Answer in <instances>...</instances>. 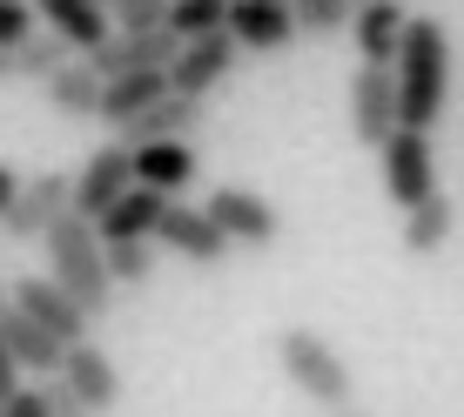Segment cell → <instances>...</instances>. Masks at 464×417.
<instances>
[{"label":"cell","instance_id":"6da1fadb","mask_svg":"<svg viewBox=\"0 0 464 417\" xmlns=\"http://www.w3.org/2000/svg\"><path fill=\"white\" fill-rule=\"evenodd\" d=\"M391 68H397V115H404V128H438L444 102H451V41H444V21L411 14Z\"/></svg>","mask_w":464,"mask_h":417},{"label":"cell","instance_id":"7a4b0ae2","mask_svg":"<svg viewBox=\"0 0 464 417\" xmlns=\"http://www.w3.org/2000/svg\"><path fill=\"white\" fill-rule=\"evenodd\" d=\"M47 243V276H61L68 283V296L82 303L88 316H102L108 303H115V290L121 283L108 276V256H102V229L82 216V208H68V216L54 222V229L41 236Z\"/></svg>","mask_w":464,"mask_h":417},{"label":"cell","instance_id":"3957f363","mask_svg":"<svg viewBox=\"0 0 464 417\" xmlns=\"http://www.w3.org/2000/svg\"><path fill=\"white\" fill-rule=\"evenodd\" d=\"M276 364H283V377H290V391L310 397V404H324V411H343L350 397H357V377H350L343 350L330 344V336L303 330V324L276 330Z\"/></svg>","mask_w":464,"mask_h":417},{"label":"cell","instance_id":"277c9868","mask_svg":"<svg viewBox=\"0 0 464 417\" xmlns=\"http://www.w3.org/2000/svg\"><path fill=\"white\" fill-rule=\"evenodd\" d=\"M397 128H404V115H397V68L391 61H363L350 74V135L363 149H383Z\"/></svg>","mask_w":464,"mask_h":417},{"label":"cell","instance_id":"5b68a950","mask_svg":"<svg viewBox=\"0 0 464 417\" xmlns=\"http://www.w3.org/2000/svg\"><path fill=\"white\" fill-rule=\"evenodd\" d=\"M383 189L397 208H418L424 196H438V149H430V128H397L383 141Z\"/></svg>","mask_w":464,"mask_h":417},{"label":"cell","instance_id":"8992f818","mask_svg":"<svg viewBox=\"0 0 464 417\" xmlns=\"http://www.w3.org/2000/svg\"><path fill=\"white\" fill-rule=\"evenodd\" d=\"M68 208H74V175L47 169V175H34V182L14 189V202H7V216H0V229H7L14 243H41V236L54 229L61 216H68Z\"/></svg>","mask_w":464,"mask_h":417},{"label":"cell","instance_id":"52a82bcc","mask_svg":"<svg viewBox=\"0 0 464 417\" xmlns=\"http://www.w3.org/2000/svg\"><path fill=\"white\" fill-rule=\"evenodd\" d=\"M155 243H162L169 256H182V263H196V269H216L222 256H229L236 243L222 236V222L209 216V208H196V202H175L162 208V222H155Z\"/></svg>","mask_w":464,"mask_h":417},{"label":"cell","instance_id":"ba28073f","mask_svg":"<svg viewBox=\"0 0 464 417\" xmlns=\"http://www.w3.org/2000/svg\"><path fill=\"white\" fill-rule=\"evenodd\" d=\"M236 61H243V41H236L229 27H216V34H196V41H182V54L169 61V88L202 94V102H209V88L229 82Z\"/></svg>","mask_w":464,"mask_h":417},{"label":"cell","instance_id":"9c48e42d","mask_svg":"<svg viewBox=\"0 0 464 417\" xmlns=\"http://www.w3.org/2000/svg\"><path fill=\"white\" fill-rule=\"evenodd\" d=\"M202 208H209V216L222 222V236L243 243V249H269L283 236V216L256 196V189H236V182L229 189H209V202H202Z\"/></svg>","mask_w":464,"mask_h":417},{"label":"cell","instance_id":"30bf717a","mask_svg":"<svg viewBox=\"0 0 464 417\" xmlns=\"http://www.w3.org/2000/svg\"><path fill=\"white\" fill-rule=\"evenodd\" d=\"M7 303H14V310H27L34 324H47L61 344L88 336V324H94L82 303L68 296V283H61V276H21V283H7Z\"/></svg>","mask_w":464,"mask_h":417},{"label":"cell","instance_id":"8fae6325","mask_svg":"<svg viewBox=\"0 0 464 417\" xmlns=\"http://www.w3.org/2000/svg\"><path fill=\"white\" fill-rule=\"evenodd\" d=\"M128 182H135V149L115 135V141H102V149H94L88 162L74 169V208H82L88 222H102V208L115 202Z\"/></svg>","mask_w":464,"mask_h":417},{"label":"cell","instance_id":"7c38bea8","mask_svg":"<svg viewBox=\"0 0 464 417\" xmlns=\"http://www.w3.org/2000/svg\"><path fill=\"white\" fill-rule=\"evenodd\" d=\"M229 34L243 41V54H283L290 41H303L290 0H229Z\"/></svg>","mask_w":464,"mask_h":417},{"label":"cell","instance_id":"4fadbf2b","mask_svg":"<svg viewBox=\"0 0 464 417\" xmlns=\"http://www.w3.org/2000/svg\"><path fill=\"white\" fill-rule=\"evenodd\" d=\"M61 377H68V391H74V404H82V411H115L121 404V371L108 364V350L88 344V336H74V344H68Z\"/></svg>","mask_w":464,"mask_h":417},{"label":"cell","instance_id":"5bb4252c","mask_svg":"<svg viewBox=\"0 0 464 417\" xmlns=\"http://www.w3.org/2000/svg\"><path fill=\"white\" fill-rule=\"evenodd\" d=\"M34 14H41V27H54V34L74 47V54H94V47L115 34L108 0H34Z\"/></svg>","mask_w":464,"mask_h":417},{"label":"cell","instance_id":"9a60e30c","mask_svg":"<svg viewBox=\"0 0 464 417\" xmlns=\"http://www.w3.org/2000/svg\"><path fill=\"white\" fill-rule=\"evenodd\" d=\"M196 128H202V94L169 88V94H155L141 115H128L115 135L121 141H162V135H196Z\"/></svg>","mask_w":464,"mask_h":417},{"label":"cell","instance_id":"2e32d148","mask_svg":"<svg viewBox=\"0 0 464 417\" xmlns=\"http://www.w3.org/2000/svg\"><path fill=\"white\" fill-rule=\"evenodd\" d=\"M0 336H7V350L21 357V371H27V377H54V371H61V357H68V344H61V336L47 330V324H34L27 310H14V303L0 310Z\"/></svg>","mask_w":464,"mask_h":417},{"label":"cell","instance_id":"e0dca14e","mask_svg":"<svg viewBox=\"0 0 464 417\" xmlns=\"http://www.w3.org/2000/svg\"><path fill=\"white\" fill-rule=\"evenodd\" d=\"M128 149H135V182H155V189H169V196H182V189L196 182V149H188V135L128 141Z\"/></svg>","mask_w":464,"mask_h":417},{"label":"cell","instance_id":"ac0fdd59","mask_svg":"<svg viewBox=\"0 0 464 417\" xmlns=\"http://www.w3.org/2000/svg\"><path fill=\"white\" fill-rule=\"evenodd\" d=\"M404 0H357L350 14V41H357L363 61H397V41H404Z\"/></svg>","mask_w":464,"mask_h":417},{"label":"cell","instance_id":"d6986e66","mask_svg":"<svg viewBox=\"0 0 464 417\" xmlns=\"http://www.w3.org/2000/svg\"><path fill=\"white\" fill-rule=\"evenodd\" d=\"M47 108L68 121H102V74H94V61H68V68L47 74Z\"/></svg>","mask_w":464,"mask_h":417},{"label":"cell","instance_id":"ffe728a7","mask_svg":"<svg viewBox=\"0 0 464 417\" xmlns=\"http://www.w3.org/2000/svg\"><path fill=\"white\" fill-rule=\"evenodd\" d=\"M162 208H169V189H155V182H128L121 196L102 208V222H94V229H102V236H155Z\"/></svg>","mask_w":464,"mask_h":417},{"label":"cell","instance_id":"44dd1931","mask_svg":"<svg viewBox=\"0 0 464 417\" xmlns=\"http://www.w3.org/2000/svg\"><path fill=\"white\" fill-rule=\"evenodd\" d=\"M155 94H169V68H135V74H108V82H102V121H108V128H121L128 115H141V108H149Z\"/></svg>","mask_w":464,"mask_h":417},{"label":"cell","instance_id":"7402d4cb","mask_svg":"<svg viewBox=\"0 0 464 417\" xmlns=\"http://www.w3.org/2000/svg\"><path fill=\"white\" fill-rule=\"evenodd\" d=\"M451 229H458V202L444 196H424L418 208H404V249L411 256H438L444 243H451Z\"/></svg>","mask_w":464,"mask_h":417},{"label":"cell","instance_id":"603a6c76","mask_svg":"<svg viewBox=\"0 0 464 417\" xmlns=\"http://www.w3.org/2000/svg\"><path fill=\"white\" fill-rule=\"evenodd\" d=\"M155 236H102V256H108V276L121 283V290H135V283H149L155 269Z\"/></svg>","mask_w":464,"mask_h":417},{"label":"cell","instance_id":"cb8c5ba5","mask_svg":"<svg viewBox=\"0 0 464 417\" xmlns=\"http://www.w3.org/2000/svg\"><path fill=\"white\" fill-rule=\"evenodd\" d=\"M14 61H21V82H47L54 68H68V61H74V47L61 41L54 27H34V34L14 47Z\"/></svg>","mask_w":464,"mask_h":417},{"label":"cell","instance_id":"d4e9b609","mask_svg":"<svg viewBox=\"0 0 464 417\" xmlns=\"http://www.w3.org/2000/svg\"><path fill=\"white\" fill-rule=\"evenodd\" d=\"M169 27L182 41L216 34V27H229V0H169Z\"/></svg>","mask_w":464,"mask_h":417},{"label":"cell","instance_id":"484cf974","mask_svg":"<svg viewBox=\"0 0 464 417\" xmlns=\"http://www.w3.org/2000/svg\"><path fill=\"white\" fill-rule=\"evenodd\" d=\"M290 7H296V27H303V34L330 41V34H350V14H357V0H290Z\"/></svg>","mask_w":464,"mask_h":417},{"label":"cell","instance_id":"4316f807","mask_svg":"<svg viewBox=\"0 0 464 417\" xmlns=\"http://www.w3.org/2000/svg\"><path fill=\"white\" fill-rule=\"evenodd\" d=\"M34 27H41L34 0H0V47H21Z\"/></svg>","mask_w":464,"mask_h":417},{"label":"cell","instance_id":"83f0119b","mask_svg":"<svg viewBox=\"0 0 464 417\" xmlns=\"http://www.w3.org/2000/svg\"><path fill=\"white\" fill-rule=\"evenodd\" d=\"M115 27H162L169 21V0H108Z\"/></svg>","mask_w":464,"mask_h":417},{"label":"cell","instance_id":"f1b7e54d","mask_svg":"<svg viewBox=\"0 0 464 417\" xmlns=\"http://www.w3.org/2000/svg\"><path fill=\"white\" fill-rule=\"evenodd\" d=\"M21 377H27V371H21V357H14V350H7V336H0V404H7V397L21 391Z\"/></svg>","mask_w":464,"mask_h":417},{"label":"cell","instance_id":"f546056e","mask_svg":"<svg viewBox=\"0 0 464 417\" xmlns=\"http://www.w3.org/2000/svg\"><path fill=\"white\" fill-rule=\"evenodd\" d=\"M14 189H21V175H14L7 162H0V216H7V202H14Z\"/></svg>","mask_w":464,"mask_h":417},{"label":"cell","instance_id":"4dcf8cb0","mask_svg":"<svg viewBox=\"0 0 464 417\" xmlns=\"http://www.w3.org/2000/svg\"><path fill=\"white\" fill-rule=\"evenodd\" d=\"M0 82H21V61H14V47H0Z\"/></svg>","mask_w":464,"mask_h":417},{"label":"cell","instance_id":"1f68e13d","mask_svg":"<svg viewBox=\"0 0 464 417\" xmlns=\"http://www.w3.org/2000/svg\"><path fill=\"white\" fill-rule=\"evenodd\" d=\"M0 310H7V290H0Z\"/></svg>","mask_w":464,"mask_h":417}]
</instances>
